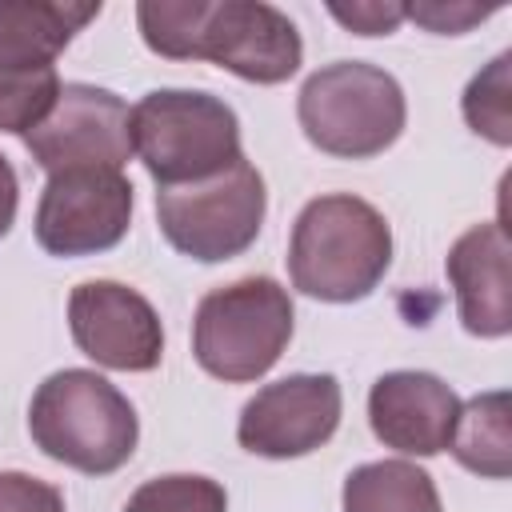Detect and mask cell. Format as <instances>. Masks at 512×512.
Listing matches in <instances>:
<instances>
[{
	"instance_id": "cell-1",
	"label": "cell",
	"mask_w": 512,
	"mask_h": 512,
	"mask_svg": "<svg viewBox=\"0 0 512 512\" xmlns=\"http://www.w3.org/2000/svg\"><path fill=\"white\" fill-rule=\"evenodd\" d=\"M144 44L164 60H212L248 84H284L304 60L296 24L264 0H144Z\"/></svg>"
},
{
	"instance_id": "cell-2",
	"label": "cell",
	"mask_w": 512,
	"mask_h": 512,
	"mask_svg": "<svg viewBox=\"0 0 512 512\" xmlns=\"http://www.w3.org/2000/svg\"><path fill=\"white\" fill-rule=\"evenodd\" d=\"M392 264V228L380 208L352 192H328L300 208L288 240L292 288L324 300H364Z\"/></svg>"
},
{
	"instance_id": "cell-3",
	"label": "cell",
	"mask_w": 512,
	"mask_h": 512,
	"mask_svg": "<svg viewBox=\"0 0 512 512\" xmlns=\"http://www.w3.org/2000/svg\"><path fill=\"white\" fill-rule=\"evenodd\" d=\"M32 444L84 476H108L124 468L140 440L132 400L92 368L52 372L28 404Z\"/></svg>"
},
{
	"instance_id": "cell-4",
	"label": "cell",
	"mask_w": 512,
	"mask_h": 512,
	"mask_svg": "<svg viewBox=\"0 0 512 512\" xmlns=\"http://www.w3.org/2000/svg\"><path fill=\"white\" fill-rule=\"evenodd\" d=\"M296 120L312 148L340 160H368L400 140L408 104L392 72L364 60H336L304 80Z\"/></svg>"
},
{
	"instance_id": "cell-5",
	"label": "cell",
	"mask_w": 512,
	"mask_h": 512,
	"mask_svg": "<svg viewBox=\"0 0 512 512\" xmlns=\"http://www.w3.org/2000/svg\"><path fill=\"white\" fill-rule=\"evenodd\" d=\"M132 152L156 188L196 184L244 160L240 120L212 92L156 88L132 108Z\"/></svg>"
},
{
	"instance_id": "cell-6",
	"label": "cell",
	"mask_w": 512,
	"mask_h": 512,
	"mask_svg": "<svg viewBox=\"0 0 512 512\" xmlns=\"http://www.w3.org/2000/svg\"><path fill=\"white\" fill-rule=\"evenodd\" d=\"M292 296L272 276L212 288L192 316V356L224 384L260 380L292 340Z\"/></svg>"
},
{
	"instance_id": "cell-7",
	"label": "cell",
	"mask_w": 512,
	"mask_h": 512,
	"mask_svg": "<svg viewBox=\"0 0 512 512\" xmlns=\"http://www.w3.org/2000/svg\"><path fill=\"white\" fill-rule=\"evenodd\" d=\"M268 192L256 164L232 168L176 188H156V220L164 240L200 264H220L248 252L264 228Z\"/></svg>"
},
{
	"instance_id": "cell-8",
	"label": "cell",
	"mask_w": 512,
	"mask_h": 512,
	"mask_svg": "<svg viewBox=\"0 0 512 512\" xmlns=\"http://www.w3.org/2000/svg\"><path fill=\"white\" fill-rule=\"evenodd\" d=\"M132 224V184L116 168L52 172L36 204V244L48 256H96L124 240Z\"/></svg>"
},
{
	"instance_id": "cell-9",
	"label": "cell",
	"mask_w": 512,
	"mask_h": 512,
	"mask_svg": "<svg viewBox=\"0 0 512 512\" xmlns=\"http://www.w3.org/2000/svg\"><path fill=\"white\" fill-rule=\"evenodd\" d=\"M32 160L52 176L68 168H116L132 160V108L96 84H60L52 112L24 136Z\"/></svg>"
},
{
	"instance_id": "cell-10",
	"label": "cell",
	"mask_w": 512,
	"mask_h": 512,
	"mask_svg": "<svg viewBox=\"0 0 512 512\" xmlns=\"http://www.w3.org/2000/svg\"><path fill=\"white\" fill-rule=\"evenodd\" d=\"M344 392L332 372H296L264 384L236 420V440L244 452L264 460L308 456L332 440L340 428Z\"/></svg>"
},
{
	"instance_id": "cell-11",
	"label": "cell",
	"mask_w": 512,
	"mask_h": 512,
	"mask_svg": "<svg viewBox=\"0 0 512 512\" xmlns=\"http://www.w3.org/2000/svg\"><path fill=\"white\" fill-rule=\"evenodd\" d=\"M68 332L76 348L112 372H152L164 356L156 308L120 280H84L68 296Z\"/></svg>"
},
{
	"instance_id": "cell-12",
	"label": "cell",
	"mask_w": 512,
	"mask_h": 512,
	"mask_svg": "<svg viewBox=\"0 0 512 512\" xmlns=\"http://www.w3.org/2000/svg\"><path fill=\"white\" fill-rule=\"evenodd\" d=\"M460 396L432 372H384L368 392V424L384 448L404 456H436L452 444Z\"/></svg>"
},
{
	"instance_id": "cell-13",
	"label": "cell",
	"mask_w": 512,
	"mask_h": 512,
	"mask_svg": "<svg viewBox=\"0 0 512 512\" xmlns=\"http://www.w3.org/2000/svg\"><path fill=\"white\" fill-rule=\"evenodd\" d=\"M508 232L504 224L468 228L444 256L448 284L456 292L460 324L472 336L500 340L512 332V288H508Z\"/></svg>"
},
{
	"instance_id": "cell-14",
	"label": "cell",
	"mask_w": 512,
	"mask_h": 512,
	"mask_svg": "<svg viewBox=\"0 0 512 512\" xmlns=\"http://www.w3.org/2000/svg\"><path fill=\"white\" fill-rule=\"evenodd\" d=\"M100 16V4L64 0H0V52L56 64L72 36Z\"/></svg>"
},
{
	"instance_id": "cell-15",
	"label": "cell",
	"mask_w": 512,
	"mask_h": 512,
	"mask_svg": "<svg viewBox=\"0 0 512 512\" xmlns=\"http://www.w3.org/2000/svg\"><path fill=\"white\" fill-rule=\"evenodd\" d=\"M344 512H444L436 480L412 460H368L348 472Z\"/></svg>"
},
{
	"instance_id": "cell-16",
	"label": "cell",
	"mask_w": 512,
	"mask_h": 512,
	"mask_svg": "<svg viewBox=\"0 0 512 512\" xmlns=\"http://www.w3.org/2000/svg\"><path fill=\"white\" fill-rule=\"evenodd\" d=\"M452 456L460 468L484 480H508L512 472V412L508 392H480L460 404L452 428Z\"/></svg>"
},
{
	"instance_id": "cell-17",
	"label": "cell",
	"mask_w": 512,
	"mask_h": 512,
	"mask_svg": "<svg viewBox=\"0 0 512 512\" xmlns=\"http://www.w3.org/2000/svg\"><path fill=\"white\" fill-rule=\"evenodd\" d=\"M56 96H60L56 64L0 52V132L28 136L52 112Z\"/></svg>"
},
{
	"instance_id": "cell-18",
	"label": "cell",
	"mask_w": 512,
	"mask_h": 512,
	"mask_svg": "<svg viewBox=\"0 0 512 512\" xmlns=\"http://www.w3.org/2000/svg\"><path fill=\"white\" fill-rule=\"evenodd\" d=\"M508 64H512V52H500L484 72H476L464 88V120L476 136L492 140L496 148H508L512 144V88H508Z\"/></svg>"
},
{
	"instance_id": "cell-19",
	"label": "cell",
	"mask_w": 512,
	"mask_h": 512,
	"mask_svg": "<svg viewBox=\"0 0 512 512\" xmlns=\"http://www.w3.org/2000/svg\"><path fill=\"white\" fill-rule=\"evenodd\" d=\"M124 512H228V492L212 476L172 472L144 480L128 496Z\"/></svg>"
},
{
	"instance_id": "cell-20",
	"label": "cell",
	"mask_w": 512,
	"mask_h": 512,
	"mask_svg": "<svg viewBox=\"0 0 512 512\" xmlns=\"http://www.w3.org/2000/svg\"><path fill=\"white\" fill-rule=\"evenodd\" d=\"M0 512H64V492L28 472H0Z\"/></svg>"
},
{
	"instance_id": "cell-21",
	"label": "cell",
	"mask_w": 512,
	"mask_h": 512,
	"mask_svg": "<svg viewBox=\"0 0 512 512\" xmlns=\"http://www.w3.org/2000/svg\"><path fill=\"white\" fill-rule=\"evenodd\" d=\"M492 8H476V4H444V0H428V4H404V20H416L424 24L428 32H440V36H460L468 32L472 24L488 20Z\"/></svg>"
},
{
	"instance_id": "cell-22",
	"label": "cell",
	"mask_w": 512,
	"mask_h": 512,
	"mask_svg": "<svg viewBox=\"0 0 512 512\" xmlns=\"http://www.w3.org/2000/svg\"><path fill=\"white\" fill-rule=\"evenodd\" d=\"M328 12L352 28L356 36H388L400 28L404 20V4H392V0H356V4H328Z\"/></svg>"
},
{
	"instance_id": "cell-23",
	"label": "cell",
	"mask_w": 512,
	"mask_h": 512,
	"mask_svg": "<svg viewBox=\"0 0 512 512\" xmlns=\"http://www.w3.org/2000/svg\"><path fill=\"white\" fill-rule=\"evenodd\" d=\"M16 204H20V184H16V168L8 164V156L0 152V240L12 232L16 224Z\"/></svg>"
}]
</instances>
